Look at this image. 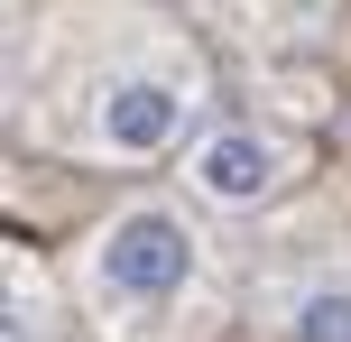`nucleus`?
I'll list each match as a JSON object with an SVG mask.
<instances>
[{"label":"nucleus","mask_w":351,"mask_h":342,"mask_svg":"<svg viewBox=\"0 0 351 342\" xmlns=\"http://www.w3.org/2000/svg\"><path fill=\"white\" fill-rule=\"evenodd\" d=\"M194 278H204V241H194V222L176 213V204H158V195L121 204V213L102 222V241H93V296H102V315H121V324L167 333L176 315H185Z\"/></svg>","instance_id":"1"},{"label":"nucleus","mask_w":351,"mask_h":342,"mask_svg":"<svg viewBox=\"0 0 351 342\" xmlns=\"http://www.w3.org/2000/svg\"><path fill=\"white\" fill-rule=\"evenodd\" d=\"M194 111H204V65L185 47L167 56H130L93 84L84 102V158L102 167H148L167 148H194Z\"/></svg>","instance_id":"2"},{"label":"nucleus","mask_w":351,"mask_h":342,"mask_svg":"<svg viewBox=\"0 0 351 342\" xmlns=\"http://www.w3.org/2000/svg\"><path fill=\"white\" fill-rule=\"evenodd\" d=\"M296 167H305V148L287 139V130H268V121H213V130H194V148H185V185L204 204H222V213H250V204L287 195Z\"/></svg>","instance_id":"3"},{"label":"nucleus","mask_w":351,"mask_h":342,"mask_svg":"<svg viewBox=\"0 0 351 342\" xmlns=\"http://www.w3.org/2000/svg\"><path fill=\"white\" fill-rule=\"evenodd\" d=\"M278 333L287 342H351V278H305V287H287Z\"/></svg>","instance_id":"4"},{"label":"nucleus","mask_w":351,"mask_h":342,"mask_svg":"<svg viewBox=\"0 0 351 342\" xmlns=\"http://www.w3.org/2000/svg\"><path fill=\"white\" fill-rule=\"evenodd\" d=\"M0 342H56V296H47V269L28 250H10V315H0Z\"/></svg>","instance_id":"5"}]
</instances>
